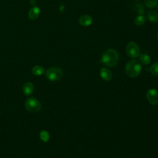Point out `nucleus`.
<instances>
[{"label":"nucleus","instance_id":"f257e3e1","mask_svg":"<svg viewBox=\"0 0 158 158\" xmlns=\"http://www.w3.org/2000/svg\"><path fill=\"white\" fill-rule=\"evenodd\" d=\"M118 54L114 49H108L102 54L101 62L105 66L113 67L117 65L118 61Z\"/></svg>","mask_w":158,"mask_h":158},{"label":"nucleus","instance_id":"f03ea898","mask_svg":"<svg viewBox=\"0 0 158 158\" xmlns=\"http://www.w3.org/2000/svg\"><path fill=\"white\" fill-rule=\"evenodd\" d=\"M140 62L135 59L128 61L125 65V72L128 76L131 78L137 77L141 71Z\"/></svg>","mask_w":158,"mask_h":158},{"label":"nucleus","instance_id":"7ed1b4c3","mask_svg":"<svg viewBox=\"0 0 158 158\" xmlns=\"http://www.w3.org/2000/svg\"><path fill=\"white\" fill-rule=\"evenodd\" d=\"M45 75L48 80L52 81H55L62 78L63 75V71L59 67H51L47 69Z\"/></svg>","mask_w":158,"mask_h":158},{"label":"nucleus","instance_id":"20e7f679","mask_svg":"<svg viewBox=\"0 0 158 158\" xmlns=\"http://www.w3.org/2000/svg\"><path fill=\"white\" fill-rule=\"evenodd\" d=\"M25 109L31 112H38L41 109V104L40 101L35 98H28L25 102Z\"/></svg>","mask_w":158,"mask_h":158},{"label":"nucleus","instance_id":"39448f33","mask_svg":"<svg viewBox=\"0 0 158 158\" xmlns=\"http://www.w3.org/2000/svg\"><path fill=\"white\" fill-rule=\"evenodd\" d=\"M126 53L131 58H136L140 55V49L138 44L133 42H129L126 46Z\"/></svg>","mask_w":158,"mask_h":158},{"label":"nucleus","instance_id":"423d86ee","mask_svg":"<svg viewBox=\"0 0 158 158\" xmlns=\"http://www.w3.org/2000/svg\"><path fill=\"white\" fill-rule=\"evenodd\" d=\"M146 98L149 102L152 105L158 104V91L156 89H149L146 93Z\"/></svg>","mask_w":158,"mask_h":158},{"label":"nucleus","instance_id":"0eeeda50","mask_svg":"<svg viewBox=\"0 0 158 158\" xmlns=\"http://www.w3.org/2000/svg\"><path fill=\"white\" fill-rule=\"evenodd\" d=\"M80 25L83 27H88L93 22L92 17L89 15H81L78 20Z\"/></svg>","mask_w":158,"mask_h":158},{"label":"nucleus","instance_id":"6e6552de","mask_svg":"<svg viewBox=\"0 0 158 158\" xmlns=\"http://www.w3.org/2000/svg\"><path fill=\"white\" fill-rule=\"evenodd\" d=\"M40 14V9L38 7L35 6L31 8L28 12V17L30 20H34L38 19Z\"/></svg>","mask_w":158,"mask_h":158},{"label":"nucleus","instance_id":"1a4fd4ad","mask_svg":"<svg viewBox=\"0 0 158 158\" xmlns=\"http://www.w3.org/2000/svg\"><path fill=\"white\" fill-rule=\"evenodd\" d=\"M99 73H100V76L102 78V79L105 81L110 80L112 77V73L111 71L106 67L101 68L100 70Z\"/></svg>","mask_w":158,"mask_h":158},{"label":"nucleus","instance_id":"9d476101","mask_svg":"<svg viewBox=\"0 0 158 158\" xmlns=\"http://www.w3.org/2000/svg\"><path fill=\"white\" fill-rule=\"evenodd\" d=\"M34 90L33 85L31 82H27L23 86V93L26 96L31 95Z\"/></svg>","mask_w":158,"mask_h":158},{"label":"nucleus","instance_id":"9b49d317","mask_svg":"<svg viewBox=\"0 0 158 158\" xmlns=\"http://www.w3.org/2000/svg\"><path fill=\"white\" fill-rule=\"evenodd\" d=\"M147 17L151 22H158V12L155 10H149L147 12Z\"/></svg>","mask_w":158,"mask_h":158},{"label":"nucleus","instance_id":"f8f14e48","mask_svg":"<svg viewBox=\"0 0 158 158\" xmlns=\"http://www.w3.org/2000/svg\"><path fill=\"white\" fill-rule=\"evenodd\" d=\"M31 72L34 75L40 76L44 72V69L41 65H35L32 68Z\"/></svg>","mask_w":158,"mask_h":158},{"label":"nucleus","instance_id":"ddd939ff","mask_svg":"<svg viewBox=\"0 0 158 158\" xmlns=\"http://www.w3.org/2000/svg\"><path fill=\"white\" fill-rule=\"evenodd\" d=\"M140 62L144 65H148L151 62V59L150 56L146 54H142L139 56Z\"/></svg>","mask_w":158,"mask_h":158},{"label":"nucleus","instance_id":"4468645a","mask_svg":"<svg viewBox=\"0 0 158 158\" xmlns=\"http://www.w3.org/2000/svg\"><path fill=\"white\" fill-rule=\"evenodd\" d=\"M146 21V17L143 15H137L135 20H134V22H135V24L136 25H138V26H140V25H142Z\"/></svg>","mask_w":158,"mask_h":158},{"label":"nucleus","instance_id":"2eb2a0df","mask_svg":"<svg viewBox=\"0 0 158 158\" xmlns=\"http://www.w3.org/2000/svg\"><path fill=\"white\" fill-rule=\"evenodd\" d=\"M144 4L148 8H154L157 6L158 0H144Z\"/></svg>","mask_w":158,"mask_h":158},{"label":"nucleus","instance_id":"dca6fc26","mask_svg":"<svg viewBox=\"0 0 158 158\" xmlns=\"http://www.w3.org/2000/svg\"><path fill=\"white\" fill-rule=\"evenodd\" d=\"M40 136L41 139L44 142H48L49 139V135L48 132L45 130H43L41 131L40 134Z\"/></svg>","mask_w":158,"mask_h":158},{"label":"nucleus","instance_id":"f3484780","mask_svg":"<svg viewBox=\"0 0 158 158\" xmlns=\"http://www.w3.org/2000/svg\"><path fill=\"white\" fill-rule=\"evenodd\" d=\"M135 9L136 10L137 13L138 15H143L144 13V7L142 4H135Z\"/></svg>","mask_w":158,"mask_h":158},{"label":"nucleus","instance_id":"a211bd4d","mask_svg":"<svg viewBox=\"0 0 158 158\" xmlns=\"http://www.w3.org/2000/svg\"><path fill=\"white\" fill-rule=\"evenodd\" d=\"M150 71L151 73L154 76H158V62L154 63L151 68Z\"/></svg>","mask_w":158,"mask_h":158},{"label":"nucleus","instance_id":"6ab92c4d","mask_svg":"<svg viewBox=\"0 0 158 158\" xmlns=\"http://www.w3.org/2000/svg\"><path fill=\"white\" fill-rule=\"evenodd\" d=\"M157 11H158V4H157Z\"/></svg>","mask_w":158,"mask_h":158},{"label":"nucleus","instance_id":"aec40b11","mask_svg":"<svg viewBox=\"0 0 158 158\" xmlns=\"http://www.w3.org/2000/svg\"><path fill=\"white\" fill-rule=\"evenodd\" d=\"M157 40H158V33H157Z\"/></svg>","mask_w":158,"mask_h":158},{"label":"nucleus","instance_id":"412c9836","mask_svg":"<svg viewBox=\"0 0 158 158\" xmlns=\"http://www.w3.org/2000/svg\"><path fill=\"white\" fill-rule=\"evenodd\" d=\"M135 1H139V0H135Z\"/></svg>","mask_w":158,"mask_h":158}]
</instances>
